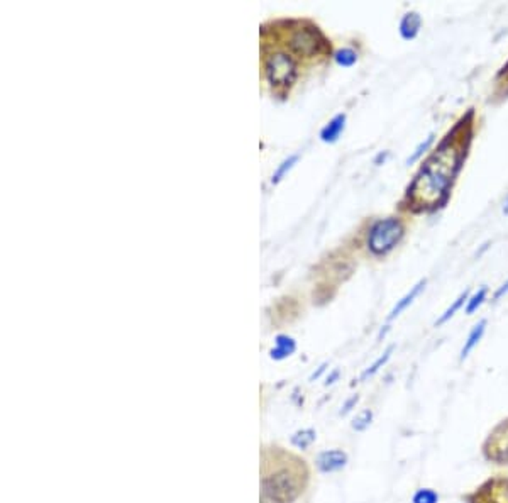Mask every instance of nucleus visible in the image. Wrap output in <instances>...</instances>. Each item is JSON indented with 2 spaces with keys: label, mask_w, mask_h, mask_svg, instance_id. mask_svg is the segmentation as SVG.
<instances>
[{
  "label": "nucleus",
  "mask_w": 508,
  "mask_h": 503,
  "mask_svg": "<svg viewBox=\"0 0 508 503\" xmlns=\"http://www.w3.org/2000/svg\"><path fill=\"white\" fill-rule=\"evenodd\" d=\"M324 39L317 27H300L297 31L291 32L290 39H288V46L298 56H313L322 48Z\"/></svg>",
  "instance_id": "5"
},
{
  "label": "nucleus",
  "mask_w": 508,
  "mask_h": 503,
  "mask_svg": "<svg viewBox=\"0 0 508 503\" xmlns=\"http://www.w3.org/2000/svg\"><path fill=\"white\" fill-rule=\"evenodd\" d=\"M297 161H298V155H291L290 158L285 159V161L281 163L280 166H278V170L275 171V175H273V178H272L273 183H278V181H280L281 178H283L285 175H287L288 171H290L291 168L295 166V163H297Z\"/></svg>",
  "instance_id": "19"
},
{
  "label": "nucleus",
  "mask_w": 508,
  "mask_h": 503,
  "mask_svg": "<svg viewBox=\"0 0 508 503\" xmlns=\"http://www.w3.org/2000/svg\"><path fill=\"white\" fill-rule=\"evenodd\" d=\"M266 76L275 87H290L297 78V63L287 53H273L266 60Z\"/></svg>",
  "instance_id": "4"
},
{
  "label": "nucleus",
  "mask_w": 508,
  "mask_h": 503,
  "mask_svg": "<svg viewBox=\"0 0 508 503\" xmlns=\"http://www.w3.org/2000/svg\"><path fill=\"white\" fill-rule=\"evenodd\" d=\"M393 349H395V346H390V348H388V349H386V351H385V353H383V355H382V356H379V358H378V359H376V361H375V363H373V364H371V366H370V368H368V370H364V371H363V375H361V381L368 380V378H371V377H373V375H376V373H378V371H379V370H382V368H383V366H385V364H386V363H388V359H390V358H392V353H393Z\"/></svg>",
  "instance_id": "14"
},
{
  "label": "nucleus",
  "mask_w": 508,
  "mask_h": 503,
  "mask_svg": "<svg viewBox=\"0 0 508 503\" xmlns=\"http://www.w3.org/2000/svg\"><path fill=\"white\" fill-rule=\"evenodd\" d=\"M412 502L414 503H439V495H437L434 490H430V488H420V490L415 491Z\"/></svg>",
  "instance_id": "18"
},
{
  "label": "nucleus",
  "mask_w": 508,
  "mask_h": 503,
  "mask_svg": "<svg viewBox=\"0 0 508 503\" xmlns=\"http://www.w3.org/2000/svg\"><path fill=\"white\" fill-rule=\"evenodd\" d=\"M334 60H335V63L341 65V67L349 68L357 61V53L351 48H342L334 54Z\"/></svg>",
  "instance_id": "16"
},
{
  "label": "nucleus",
  "mask_w": 508,
  "mask_h": 503,
  "mask_svg": "<svg viewBox=\"0 0 508 503\" xmlns=\"http://www.w3.org/2000/svg\"><path fill=\"white\" fill-rule=\"evenodd\" d=\"M467 300H470V291L466 290V291H463V293L459 295V297L456 298L454 302H452V305H449L448 311H445L444 313H442V315L439 317V319L436 320V327H441L442 324H445V322H448L449 319H452V317L456 315V312H458L459 309L463 307L464 302H467Z\"/></svg>",
  "instance_id": "12"
},
{
  "label": "nucleus",
  "mask_w": 508,
  "mask_h": 503,
  "mask_svg": "<svg viewBox=\"0 0 508 503\" xmlns=\"http://www.w3.org/2000/svg\"><path fill=\"white\" fill-rule=\"evenodd\" d=\"M503 212H505V214H508V200H507V203H505V207H503Z\"/></svg>",
  "instance_id": "26"
},
{
  "label": "nucleus",
  "mask_w": 508,
  "mask_h": 503,
  "mask_svg": "<svg viewBox=\"0 0 508 503\" xmlns=\"http://www.w3.org/2000/svg\"><path fill=\"white\" fill-rule=\"evenodd\" d=\"M297 493V481L288 471H280L263 480L261 503H288L295 500Z\"/></svg>",
  "instance_id": "3"
},
{
  "label": "nucleus",
  "mask_w": 508,
  "mask_h": 503,
  "mask_svg": "<svg viewBox=\"0 0 508 503\" xmlns=\"http://www.w3.org/2000/svg\"><path fill=\"white\" fill-rule=\"evenodd\" d=\"M316 439L317 434L313 429H303V431L295 432L294 436H291V444H294L295 447H298V449H307V447H310L316 443Z\"/></svg>",
  "instance_id": "13"
},
{
  "label": "nucleus",
  "mask_w": 508,
  "mask_h": 503,
  "mask_svg": "<svg viewBox=\"0 0 508 503\" xmlns=\"http://www.w3.org/2000/svg\"><path fill=\"white\" fill-rule=\"evenodd\" d=\"M507 293H508V280H507L505 283H503L502 287L498 288V290H496V293H495V300H498V298H502L503 295H507Z\"/></svg>",
  "instance_id": "22"
},
{
  "label": "nucleus",
  "mask_w": 508,
  "mask_h": 503,
  "mask_svg": "<svg viewBox=\"0 0 508 503\" xmlns=\"http://www.w3.org/2000/svg\"><path fill=\"white\" fill-rule=\"evenodd\" d=\"M386 158H388V153H386V151H385V153H379L378 158L375 159V163H376V165H382V161L385 163V159H386Z\"/></svg>",
  "instance_id": "25"
},
{
  "label": "nucleus",
  "mask_w": 508,
  "mask_h": 503,
  "mask_svg": "<svg viewBox=\"0 0 508 503\" xmlns=\"http://www.w3.org/2000/svg\"><path fill=\"white\" fill-rule=\"evenodd\" d=\"M434 139H436V134L430 133L429 136H427L426 139L422 141V143H419V146H417V148L414 149V153H412V155L407 158V165L410 166V165H414V163L419 161V159L422 158V156L426 155L427 151H429V148H430V146H432Z\"/></svg>",
  "instance_id": "15"
},
{
  "label": "nucleus",
  "mask_w": 508,
  "mask_h": 503,
  "mask_svg": "<svg viewBox=\"0 0 508 503\" xmlns=\"http://www.w3.org/2000/svg\"><path fill=\"white\" fill-rule=\"evenodd\" d=\"M426 285H427V280H420V282L417 283L415 287H412L410 291H408V293L405 295L404 298H400V300H398L397 304H395V307L392 309V312H390V315H388V320H393L395 317H398L401 312L407 311V309L410 307L412 304H414L415 298L419 297L420 291H422L423 288H426Z\"/></svg>",
  "instance_id": "8"
},
{
  "label": "nucleus",
  "mask_w": 508,
  "mask_h": 503,
  "mask_svg": "<svg viewBox=\"0 0 508 503\" xmlns=\"http://www.w3.org/2000/svg\"><path fill=\"white\" fill-rule=\"evenodd\" d=\"M344 126H346V114H338L322 131H320V139H322L324 143H335V141L339 139V136H341L342 131H344Z\"/></svg>",
  "instance_id": "9"
},
{
  "label": "nucleus",
  "mask_w": 508,
  "mask_h": 503,
  "mask_svg": "<svg viewBox=\"0 0 508 503\" xmlns=\"http://www.w3.org/2000/svg\"><path fill=\"white\" fill-rule=\"evenodd\" d=\"M486 293H488V288H481V290H478L476 293H474L473 297L467 300V305H466L467 315H473V313L476 312L481 305H483V302L486 300Z\"/></svg>",
  "instance_id": "17"
},
{
  "label": "nucleus",
  "mask_w": 508,
  "mask_h": 503,
  "mask_svg": "<svg viewBox=\"0 0 508 503\" xmlns=\"http://www.w3.org/2000/svg\"><path fill=\"white\" fill-rule=\"evenodd\" d=\"M485 331H486V320L483 319V320H480V322H478L473 329H471L470 335H467V339L464 341V346L461 349V359H466L467 356H470V353L473 351L478 344H480V341L485 335Z\"/></svg>",
  "instance_id": "10"
},
{
  "label": "nucleus",
  "mask_w": 508,
  "mask_h": 503,
  "mask_svg": "<svg viewBox=\"0 0 508 503\" xmlns=\"http://www.w3.org/2000/svg\"><path fill=\"white\" fill-rule=\"evenodd\" d=\"M461 159L463 151L456 144H444L436 155L430 156L408 188L414 203L422 207L437 205L451 187Z\"/></svg>",
  "instance_id": "1"
},
{
  "label": "nucleus",
  "mask_w": 508,
  "mask_h": 503,
  "mask_svg": "<svg viewBox=\"0 0 508 503\" xmlns=\"http://www.w3.org/2000/svg\"><path fill=\"white\" fill-rule=\"evenodd\" d=\"M325 368H327V363H324V364H322V366H320V368H319V370H317V371H316V373H312V375H310V381L317 380V378H319V377H320V375H322V373H324V371H325Z\"/></svg>",
  "instance_id": "23"
},
{
  "label": "nucleus",
  "mask_w": 508,
  "mask_h": 503,
  "mask_svg": "<svg viewBox=\"0 0 508 503\" xmlns=\"http://www.w3.org/2000/svg\"><path fill=\"white\" fill-rule=\"evenodd\" d=\"M420 27H422V17H420L419 12H407L404 16L400 23V34L401 38L410 41V39H415L417 34L420 32Z\"/></svg>",
  "instance_id": "7"
},
{
  "label": "nucleus",
  "mask_w": 508,
  "mask_h": 503,
  "mask_svg": "<svg viewBox=\"0 0 508 503\" xmlns=\"http://www.w3.org/2000/svg\"><path fill=\"white\" fill-rule=\"evenodd\" d=\"M295 349H297V344H295V341L290 335H278L276 346L272 349L269 355H272L273 359H285L294 355Z\"/></svg>",
  "instance_id": "11"
},
{
  "label": "nucleus",
  "mask_w": 508,
  "mask_h": 503,
  "mask_svg": "<svg viewBox=\"0 0 508 503\" xmlns=\"http://www.w3.org/2000/svg\"><path fill=\"white\" fill-rule=\"evenodd\" d=\"M405 234V227L401 221L395 217L379 219L373 224L368 234V247L375 256H383L390 253Z\"/></svg>",
  "instance_id": "2"
},
{
  "label": "nucleus",
  "mask_w": 508,
  "mask_h": 503,
  "mask_svg": "<svg viewBox=\"0 0 508 503\" xmlns=\"http://www.w3.org/2000/svg\"><path fill=\"white\" fill-rule=\"evenodd\" d=\"M339 378V371H334V373H331V377L327 378V381H325V385H332L335 383V380Z\"/></svg>",
  "instance_id": "24"
},
{
  "label": "nucleus",
  "mask_w": 508,
  "mask_h": 503,
  "mask_svg": "<svg viewBox=\"0 0 508 503\" xmlns=\"http://www.w3.org/2000/svg\"><path fill=\"white\" fill-rule=\"evenodd\" d=\"M317 468L322 473H334L342 469L347 465V454L344 451L339 449H331L324 451L317 456Z\"/></svg>",
  "instance_id": "6"
},
{
  "label": "nucleus",
  "mask_w": 508,
  "mask_h": 503,
  "mask_svg": "<svg viewBox=\"0 0 508 503\" xmlns=\"http://www.w3.org/2000/svg\"><path fill=\"white\" fill-rule=\"evenodd\" d=\"M371 421H373L371 410H363L361 414H357L356 418L353 421V429H354V431H357V432L366 431V429L370 427Z\"/></svg>",
  "instance_id": "20"
},
{
  "label": "nucleus",
  "mask_w": 508,
  "mask_h": 503,
  "mask_svg": "<svg viewBox=\"0 0 508 503\" xmlns=\"http://www.w3.org/2000/svg\"><path fill=\"white\" fill-rule=\"evenodd\" d=\"M357 400H360V396H357V395L351 396V399H349V400H347V402L344 403V407H342V410H341V415H346V414H347V412H351V410H353V407H354V405H356V403H357Z\"/></svg>",
  "instance_id": "21"
}]
</instances>
